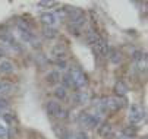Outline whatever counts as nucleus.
Masks as SVG:
<instances>
[{"label":"nucleus","instance_id":"nucleus-22","mask_svg":"<svg viewBox=\"0 0 148 139\" xmlns=\"http://www.w3.org/2000/svg\"><path fill=\"white\" fill-rule=\"evenodd\" d=\"M62 81H63V85H65L63 88H71V87H72V79H71L69 73L63 76V78H62Z\"/></svg>","mask_w":148,"mask_h":139},{"label":"nucleus","instance_id":"nucleus-4","mask_svg":"<svg viewBox=\"0 0 148 139\" xmlns=\"http://www.w3.org/2000/svg\"><path fill=\"white\" fill-rule=\"evenodd\" d=\"M94 50H95V53H97L98 56H107L110 48H109L107 41H106L104 38H100L98 41L94 44Z\"/></svg>","mask_w":148,"mask_h":139},{"label":"nucleus","instance_id":"nucleus-30","mask_svg":"<svg viewBox=\"0 0 148 139\" xmlns=\"http://www.w3.org/2000/svg\"><path fill=\"white\" fill-rule=\"evenodd\" d=\"M54 3L53 2H40L38 3V6H46V7H50V6H53Z\"/></svg>","mask_w":148,"mask_h":139},{"label":"nucleus","instance_id":"nucleus-24","mask_svg":"<svg viewBox=\"0 0 148 139\" xmlns=\"http://www.w3.org/2000/svg\"><path fill=\"white\" fill-rule=\"evenodd\" d=\"M10 89H12V85H10V84L2 82V87H0V94H6V92H10Z\"/></svg>","mask_w":148,"mask_h":139},{"label":"nucleus","instance_id":"nucleus-11","mask_svg":"<svg viewBox=\"0 0 148 139\" xmlns=\"http://www.w3.org/2000/svg\"><path fill=\"white\" fill-rule=\"evenodd\" d=\"M13 69H15V66L12 62H9V60L0 62V72L2 73H10V72H13Z\"/></svg>","mask_w":148,"mask_h":139},{"label":"nucleus","instance_id":"nucleus-25","mask_svg":"<svg viewBox=\"0 0 148 139\" xmlns=\"http://www.w3.org/2000/svg\"><path fill=\"white\" fill-rule=\"evenodd\" d=\"M9 108V103L6 98H0V110H8Z\"/></svg>","mask_w":148,"mask_h":139},{"label":"nucleus","instance_id":"nucleus-21","mask_svg":"<svg viewBox=\"0 0 148 139\" xmlns=\"http://www.w3.org/2000/svg\"><path fill=\"white\" fill-rule=\"evenodd\" d=\"M90 113H79V117H78V120L82 123V125H88V120H90Z\"/></svg>","mask_w":148,"mask_h":139},{"label":"nucleus","instance_id":"nucleus-27","mask_svg":"<svg viewBox=\"0 0 148 139\" xmlns=\"http://www.w3.org/2000/svg\"><path fill=\"white\" fill-rule=\"evenodd\" d=\"M8 136V127L5 125H0V139H3Z\"/></svg>","mask_w":148,"mask_h":139},{"label":"nucleus","instance_id":"nucleus-28","mask_svg":"<svg viewBox=\"0 0 148 139\" xmlns=\"http://www.w3.org/2000/svg\"><path fill=\"white\" fill-rule=\"evenodd\" d=\"M75 139H88V136H87V133H85V132L79 130V132L75 135Z\"/></svg>","mask_w":148,"mask_h":139},{"label":"nucleus","instance_id":"nucleus-6","mask_svg":"<svg viewBox=\"0 0 148 139\" xmlns=\"http://www.w3.org/2000/svg\"><path fill=\"white\" fill-rule=\"evenodd\" d=\"M107 107L110 110H119L123 107V100H120V98L117 97H112V98H107Z\"/></svg>","mask_w":148,"mask_h":139},{"label":"nucleus","instance_id":"nucleus-14","mask_svg":"<svg viewBox=\"0 0 148 139\" xmlns=\"http://www.w3.org/2000/svg\"><path fill=\"white\" fill-rule=\"evenodd\" d=\"M114 91H116L119 95H126V94H128V91H129V88H128V85H126L125 82L119 81V82H116V85H114Z\"/></svg>","mask_w":148,"mask_h":139},{"label":"nucleus","instance_id":"nucleus-23","mask_svg":"<svg viewBox=\"0 0 148 139\" xmlns=\"http://www.w3.org/2000/svg\"><path fill=\"white\" fill-rule=\"evenodd\" d=\"M97 107H98V110L101 111V113H106V111H107V100H101L98 104H97Z\"/></svg>","mask_w":148,"mask_h":139},{"label":"nucleus","instance_id":"nucleus-34","mask_svg":"<svg viewBox=\"0 0 148 139\" xmlns=\"http://www.w3.org/2000/svg\"><path fill=\"white\" fill-rule=\"evenodd\" d=\"M0 87H2V82H0Z\"/></svg>","mask_w":148,"mask_h":139},{"label":"nucleus","instance_id":"nucleus-33","mask_svg":"<svg viewBox=\"0 0 148 139\" xmlns=\"http://www.w3.org/2000/svg\"><path fill=\"white\" fill-rule=\"evenodd\" d=\"M3 54H5V50H3V48H2V47H0V57H2V56H3Z\"/></svg>","mask_w":148,"mask_h":139},{"label":"nucleus","instance_id":"nucleus-15","mask_svg":"<svg viewBox=\"0 0 148 139\" xmlns=\"http://www.w3.org/2000/svg\"><path fill=\"white\" fill-rule=\"evenodd\" d=\"M100 38H101V37H100L97 32H94L92 29H90V31L87 32V43H88V44H91V46H94Z\"/></svg>","mask_w":148,"mask_h":139},{"label":"nucleus","instance_id":"nucleus-13","mask_svg":"<svg viewBox=\"0 0 148 139\" xmlns=\"http://www.w3.org/2000/svg\"><path fill=\"white\" fill-rule=\"evenodd\" d=\"M54 97L57 98V100H60V101H65L66 98H68V91H66V88L57 87V88L54 89Z\"/></svg>","mask_w":148,"mask_h":139},{"label":"nucleus","instance_id":"nucleus-8","mask_svg":"<svg viewBox=\"0 0 148 139\" xmlns=\"http://www.w3.org/2000/svg\"><path fill=\"white\" fill-rule=\"evenodd\" d=\"M46 82H47L49 85H56V84H59V82H60V73H59L57 70L49 72V73L46 75Z\"/></svg>","mask_w":148,"mask_h":139},{"label":"nucleus","instance_id":"nucleus-12","mask_svg":"<svg viewBox=\"0 0 148 139\" xmlns=\"http://www.w3.org/2000/svg\"><path fill=\"white\" fill-rule=\"evenodd\" d=\"M112 132H113V129H112V125L110 123H103L101 126H98V133L103 138H106L107 135H112Z\"/></svg>","mask_w":148,"mask_h":139},{"label":"nucleus","instance_id":"nucleus-9","mask_svg":"<svg viewBox=\"0 0 148 139\" xmlns=\"http://www.w3.org/2000/svg\"><path fill=\"white\" fill-rule=\"evenodd\" d=\"M46 108H47V113L50 116H57L62 107H60V104L57 101H49L47 106H46Z\"/></svg>","mask_w":148,"mask_h":139},{"label":"nucleus","instance_id":"nucleus-3","mask_svg":"<svg viewBox=\"0 0 148 139\" xmlns=\"http://www.w3.org/2000/svg\"><path fill=\"white\" fill-rule=\"evenodd\" d=\"M144 119V113L138 104H132L129 110V122L131 123H139Z\"/></svg>","mask_w":148,"mask_h":139},{"label":"nucleus","instance_id":"nucleus-17","mask_svg":"<svg viewBox=\"0 0 148 139\" xmlns=\"http://www.w3.org/2000/svg\"><path fill=\"white\" fill-rule=\"evenodd\" d=\"M51 53H53V56H56L57 59H62V60L66 57V50H65V47H63V46H56Z\"/></svg>","mask_w":148,"mask_h":139},{"label":"nucleus","instance_id":"nucleus-20","mask_svg":"<svg viewBox=\"0 0 148 139\" xmlns=\"http://www.w3.org/2000/svg\"><path fill=\"white\" fill-rule=\"evenodd\" d=\"M122 135L128 136V138H134V136L136 135V129H135V127H125V129L122 130Z\"/></svg>","mask_w":148,"mask_h":139},{"label":"nucleus","instance_id":"nucleus-5","mask_svg":"<svg viewBox=\"0 0 148 139\" xmlns=\"http://www.w3.org/2000/svg\"><path fill=\"white\" fill-rule=\"evenodd\" d=\"M72 100L76 103V104H87L90 101V94L87 91H78L73 97Z\"/></svg>","mask_w":148,"mask_h":139},{"label":"nucleus","instance_id":"nucleus-1","mask_svg":"<svg viewBox=\"0 0 148 139\" xmlns=\"http://www.w3.org/2000/svg\"><path fill=\"white\" fill-rule=\"evenodd\" d=\"M65 12L68 13V16H69V21H71V24L73 25V27H76V28H79V27H82L84 24L87 22V19H85V15H84V12L81 10V9H78V7H66L65 9Z\"/></svg>","mask_w":148,"mask_h":139},{"label":"nucleus","instance_id":"nucleus-18","mask_svg":"<svg viewBox=\"0 0 148 139\" xmlns=\"http://www.w3.org/2000/svg\"><path fill=\"white\" fill-rule=\"evenodd\" d=\"M43 34H44V37H46V38L53 40V38H56V37H57V29H54L53 27H46V28L43 29Z\"/></svg>","mask_w":148,"mask_h":139},{"label":"nucleus","instance_id":"nucleus-32","mask_svg":"<svg viewBox=\"0 0 148 139\" xmlns=\"http://www.w3.org/2000/svg\"><path fill=\"white\" fill-rule=\"evenodd\" d=\"M117 139H134V138H128V136H125V135H120V136H117Z\"/></svg>","mask_w":148,"mask_h":139},{"label":"nucleus","instance_id":"nucleus-2","mask_svg":"<svg viewBox=\"0 0 148 139\" xmlns=\"http://www.w3.org/2000/svg\"><path fill=\"white\" fill-rule=\"evenodd\" d=\"M69 76L72 79V87H75L78 89H82V88H85L88 85V79H87L85 73H84L81 69H78V67H72Z\"/></svg>","mask_w":148,"mask_h":139},{"label":"nucleus","instance_id":"nucleus-7","mask_svg":"<svg viewBox=\"0 0 148 139\" xmlns=\"http://www.w3.org/2000/svg\"><path fill=\"white\" fill-rule=\"evenodd\" d=\"M41 22H43L46 27L54 25V24H56V16H54V13H51V12H44L43 15H41Z\"/></svg>","mask_w":148,"mask_h":139},{"label":"nucleus","instance_id":"nucleus-19","mask_svg":"<svg viewBox=\"0 0 148 139\" xmlns=\"http://www.w3.org/2000/svg\"><path fill=\"white\" fill-rule=\"evenodd\" d=\"M100 123H101V119H100V116H94V114H91L87 126H88V127H95V126H98Z\"/></svg>","mask_w":148,"mask_h":139},{"label":"nucleus","instance_id":"nucleus-26","mask_svg":"<svg viewBox=\"0 0 148 139\" xmlns=\"http://www.w3.org/2000/svg\"><path fill=\"white\" fill-rule=\"evenodd\" d=\"M56 117H59V119H68V117H69V111L60 108V111H59V114H57Z\"/></svg>","mask_w":148,"mask_h":139},{"label":"nucleus","instance_id":"nucleus-16","mask_svg":"<svg viewBox=\"0 0 148 139\" xmlns=\"http://www.w3.org/2000/svg\"><path fill=\"white\" fill-rule=\"evenodd\" d=\"M54 132L57 133V136H59L60 139H72V135H71L66 129H63V127L54 126Z\"/></svg>","mask_w":148,"mask_h":139},{"label":"nucleus","instance_id":"nucleus-31","mask_svg":"<svg viewBox=\"0 0 148 139\" xmlns=\"http://www.w3.org/2000/svg\"><path fill=\"white\" fill-rule=\"evenodd\" d=\"M57 66H59L60 69H65V67H66V63H65V60H62V62H57Z\"/></svg>","mask_w":148,"mask_h":139},{"label":"nucleus","instance_id":"nucleus-10","mask_svg":"<svg viewBox=\"0 0 148 139\" xmlns=\"http://www.w3.org/2000/svg\"><path fill=\"white\" fill-rule=\"evenodd\" d=\"M107 56H109V59H110V62L114 63V65H117V63L122 62V54H120L117 50H114V48H110Z\"/></svg>","mask_w":148,"mask_h":139},{"label":"nucleus","instance_id":"nucleus-29","mask_svg":"<svg viewBox=\"0 0 148 139\" xmlns=\"http://www.w3.org/2000/svg\"><path fill=\"white\" fill-rule=\"evenodd\" d=\"M3 119H5L6 123H12L13 122V116L12 114H3Z\"/></svg>","mask_w":148,"mask_h":139}]
</instances>
